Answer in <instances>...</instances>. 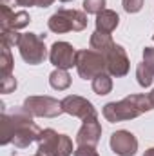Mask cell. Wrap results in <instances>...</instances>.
<instances>
[{"label":"cell","mask_w":154,"mask_h":156,"mask_svg":"<svg viewBox=\"0 0 154 156\" xmlns=\"http://www.w3.org/2000/svg\"><path fill=\"white\" fill-rule=\"evenodd\" d=\"M49 60L56 69H71L76 66V49L69 42H54L49 51Z\"/></svg>","instance_id":"cell-9"},{"label":"cell","mask_w":154,"mask_h":156,"mask_svg":"<svg viewBox=\"0 0 154 156\" xmlns=\"http://www.w3.org/2000/svg\"><path fill=\"white\" fill-rule=\"evenodd\" d=\"M89 44H91V49H94V51H98V53H102V55H107V53L114 47L113 37L107 35V33H100V31H94V33L91 35Z\"/></svg>","instance_id":"cell-15"},{"label":"cell","mask_w":154,"mask_h":156,"mask_svg":"<svg viewBox=\"0 0 154 156\" xmlns=\"http://www.w3.org/2000/svg\"><path fill=\"white\" fill-rule=\"evenodd\" d=\"M20 37H22V35L16 33L15 29H2V35H0L2 45H5V47H15V45H18Z\"/></svg>","instance_id":"cell-20"},{"label":"cell","mask_w":154,"mask_h":156,"mask_svg":"<svg viewBox=\"0 0 154 156\" xmlns=\"http://www.w3.org/2000/svg\"><path fill=\"white\" fill-rule=\"evenodd\" d=\"M93 91L100 96H105L113 91V78L109 73H102L93 78Z\"/></svg>","instance_id":"cell-17"},{"label":"cell","mask_w":154,"mask_h":156,"mask_svg":"<svg viewBox=\"0 0 154 156\" xmlns=\"http://www.w3.org/2000/svg\"><path fill=\"white\" fill-rule=\"evenodd\" d=\"M105 60H107V73L111 76L121 78L129 73V56L123 49V45L114 44V47L105 55Z\"/></svg>","instance_id":"cell-12"},{"label":"cell","mask_w":154,"mask_h":156,"mask_svg":"<svg viewBox=\"0 0 154 156\" xmlns=\"http://www.w3.org/2000/svg\"><path fill=\"white\" fill-rule=\"evenodd\" d=\"M136 78H138V83H140L142 87H149L154 80V71L145 64V62H142V64H138V67H136Z\"/></svg>","instance_id":"cell-19"},{"label":"cell","mask_w":154,"mask_h":156,"mask_svg":"<svg viewBox=\"0 0 154 156\" xmlns=\"http://www.w3.org/2000/svg\"><path fill=\"white\" fill-rule=\"evenodd\" d=\"M31 22V15L27 11H13L5 2L0 4V27L2 29H24Z\"/></svg>","instance_id":"cell-11"},{"label":"cell","mask_w":154,"mask_h":156,"mask_svg":"<svg viewBox=\"0 0 154 156\" xmlns=\"http://www.w3.org/2000/svg\"><path fill=\"white\" fill-rule=\"evenodd\" d=\"M149 100H151V104H152V107H154V89L149 93Z\"/></svg>","instance_id":"cell-29"},{"label":"cell","mask_w":154,"mask_h":156,"mask_svg":"<svg viewBox=\"0 0 154 156\" xmlns=\"http://www.w3.org/2000/svg\"><path fill=\"white\" fill-rule=\"evenodd\" d=\"M62 109L64 113L71 115V116L82 118L83 122L85 120H93V118H98V111L96 107L93 105V102H89L87 98L83 96H78V94H69L62 100Z\"/></svg>","instance_id":"cell-8"},{"label":"cell","mask_w":154,"mask_h":156,"mask_svg":"<svg viewBox=\"0 0 154 156\" xmlns=\"http://www.w3.org/2000/svg\"><path fill=\"white\" fill-rule=\"evenodd\" d=\"M76 71L80 78L93 80L94 76L107 73V60L105 55L94 51V49H80L76 51Z\"/></svg>","instance_id":"cell-5"},{"label":"cell","mask_w":154,"mask_h":156,"mask_svg":"<svg viewBox=\"0 0 154 156\" xmlns=\"http://www.w3.org/2000/svg\"><path fill=\"white\" fill-rule=\"evenodd\" d=\"M100 138H102V123L98 122V118H93V120H85L82 123V127L78 129L76 144L78 145H93V147H96Z\"/></svg>","instance_id":"cell-13"},{"label":"cell","mask_w":154,"mask_h":156,"mask_svg":"<svg viewBox=\"0 0 154 156\" xmlns=\"http://www.w3.org/2000/svg\"><path fill=\"white\" fill-rule=\"evenodd\" d=\"M13 75V55L11 49L2 45L0 49V78L11 76Z\"/></svg>","instance_id":"cell-18"},{"label":"cell","mask_w":154,"mask_h":156,"mask_svg":"<svg viewBox=\"0 0 154 156\" xmlns=\"http://www.w3.org/2000/svg\"><path fill=\"white\" fill-rule=\"evenodd\" d=\"M105 9V0H83V11L89 15H98Z\"/></svg>","instance_id":"cell-21"},{"label":"cell","mask_w":154,"mask_h":156,"mask_svg":"<svg viewBox=\"0 0 154 156\" xmlns=\"http://www.w3.org/2000/svg\"><path fill=\"white\" fill-rule=\"evenodd\" d=\"M33 156H42V154H38V153H37V154H33Z\"/></svg>","instance_id":"cell-31"},{"label":"cell","mask_w":154,"mask_h":156,"mask_svg":"<svg viewBox=\"0 0 154 156\" xmlns=\"http://www.w3.org/2000/svg\"><path fill=\"white\" fill-rule=\"evenodd\" d=\"M94 24H96V31L111 35L116 27L120 26V16H118V13L113 11V9H103L102 13L96 15Z\"/></svg>","instance_id":"cell-14"},{"label":"cell","mask_w":154,"mask_h":156,"mask_svg":"<svg viewBox=\"0 0 154 156\" xmlns=\"http://www.w3.org/2000/svg\"><path fill=\"white\" fill-rule=\"evenodd\" d=\"M121 5L127 13H138L143 7V0H121Z\"/></svg>","instance_id":"cell-23"},{"label":"cell","mask_w":154,"mask_h":156,"mask_svg":"<svg viewBox=\"0 0 154 156\" xmlns=\"http://www.w3.org/2000/svg\"><path fill=\"white\" fill-rule=\"evenodd\" d=\"M60 2H75V0H60Z\"/></svg>","instance_id":"cell-30"},{"label":"cell","mask_w":154,"mask_h":156,"mask_svg":"<svg viewBox=\"0 0 154 156\" xmlns=\"http://www.w3.org/2000/svg\"><path fill=\"white\" fill-rule=\"evenodd\" d=\"M143 62L154 71V47H145L143 49Z\"/></svg>","instance_id":"cell-25"},{"label":"cell","mask_w":154,"mask_h":156,"mask_svg":"<svg viewBox=\"0 0 154 156\" xmlns=\"http://www.w3.org/2000/svg\"><path fill=\"white\" fill-rule=\"evenodd\" d=\"M15 4H18V5H37V0H15Z\"/></svg>","instance_id":"cell-26"},{"label":"cell","mask_w":154,"mask_h":156,"mask_svg":"<svg viewBox=\"0 0 154 156\" xmlns=\"http://www.w3.org/2000/svg\"><path fill=\"white\" fill-rule=\"evenodd\" d=\"M109 145L116 156H134L138 151V138L131 131L120 129L111 134Z\"/></svg>","instance_id":"cell-10"},{"label":"cell","mask_w":154,"mask_h":156,"mask_svg":"<svg viewBox=\"0 0 154 156\" xmlns=\"http://www.w3.org/2000/svg\"><path fill=\"white\" fill-rule=\"evenodd\" d=\"M22 107L31 115L40 118H56L64 113L62 102H58L53 96H27L22 104Z\"/></svg>","instance_id":"cell-7"},{"label":"cell","mask_w":154,"mask_h":156,"mask_svg":"<svg viewBox=\"0 0 154 156\" xmlns=\"http://www.w3.org/2000/svg\"><path fill=\"white\" fill-rule=\"evenodd\" d=\"M152 104L149 100V94H129L123 100L118 102H109L103 105V116L111 123L118 122H127V120H134L143 113L152 111Z\"/></svg>","instance_id":"cell-2"},{"label":"cell","mask_w":154,"mask_h":156,"mask_svg":"<svg viewBox=\"0 0 154 156\" xmlns=\"http://www.w3.org/2000/svg\"><path fill=\"white\" fill-rule=\"evenodd\" d=\"M47 27L56 35L69 33V31H83L87 27V15L85 11H78V9H58L49 16Z\"/></svg>","instance_id":"cell-3"},{"label":"cell","mask_w":154,"mask_h":156,"mask_svg":"<svg viewBox=\"0 0 154 156\" xmlns=\"http://www.w3.org/2000/svg\"><path fill=\"white\" fill-rule=\"evenodd\" d=\"M143 156H154V147H151V149H147L145 151V154Z\"/></svg>","instance_id":"cell-28"},{"label":"cell","mask_w":154,"mask_h":156,"mask_svg":"<svg viewBox=\"0 0 154 156\" xmlns=\"http://www.w3.org/2000/svg\"><path fill=\"white\" fill-rule=\"evenodd\" d=\"M38 154L42 156H71L75 153L73 140L54 129H44L38 136Z\"/></svg>","instance_id":"cell-4"},{"label":"cell","mask_w":154,"mask_h":156,"mask_svg":"<svg viewBox=\"0 0 154 156\" xmlns=\"http://www.w3.org/2000/svg\"><path fill=\"white\" fill-rule=\"evenodd\" d=\"M152 40H154V35H152Z\"/></svg>","instance_id":"cell-32"},{"label":"cell","mask_w":154,"mask_h":156,"mask_svg":"<svg viewBox=\"0 0 154 156\" xmlns=\"http://www.w3.org/2000/svg\"><path fill=\"white\" fill-rule=\"evenodd\" d=\"M16 78L13 76H5V78H0V93H4V94H7V93H13L15 89H16Z\"/></svg>","instance_id":"cell-22"},{"label":"cell","mask_w":154,"mask_h":156,"mask_svg":"<svg viewBox=\"0 0 154 156\" xmlns=\"http://www.w3.org/2000/svg\"><path fill=\"white\" fill-rule=\"evenodd\" d=\"M45 35H37V33H22L20 42H18V51L20 56L24 58L26 64L29 66H38L47 58V49H45Z\"/></svg>","instance_id":"cell-6"},{"label":"cell","mask_w":154,"mask_h":156,"mask_svg":"<svg viewBox=\"0 0 154 156\" xmlns=\"http://www.w3.org/2000/svg\"><path fill=\"white\" fill-rule=\"evenodd\" d=\"M49 85L56 91H65L71 85V75L67 73V69H54L49 75Z\"/></svg>","instance_id":"cell-16"},{"label":"cell","mask_w":154,"mask_h":156,"mask_svg":"<svg viewBox=\"0 0 154 156\" xmlns=\"http://www.w3.org/2000/svg\"><path fill=\"white\" fill-rule=\"evenodd\" d=\"M54 0H37V7H49Z\"/></svg>","instance_id":"cell-27"},{"label":"cell","mask_w":154,"mask_h":156,"mask_svg":"<svg viewBox=\"0 0 154 156\" xmlns=\"http://www.w3.org/2000/svg\"><path fill=\"white\" fill-rule=\"evenodd\" d=\"M0 107H2V116H0V127H2L0 144L2 145L13 144L18 149H26L33 142L38 140L42 129L33 122V116L24 107H18L13 113L5 111L4 102L0 104Z\"/></svg>","instance_id":"cell-1"},{"label":"cell","mask_w":154,"mask_h":156,"mask_svg":"<svg viewBox=\"0 0 154 156\" xmlns=\"http://www.w3.org/2000/svg\"><path fill=\"white\" fill-rule=\"evenodd\" d=\"M73 156H100V154H98L96 147H93V145H78Z\"/></svg>","instance_id":"cell-24"}]
</instances>
